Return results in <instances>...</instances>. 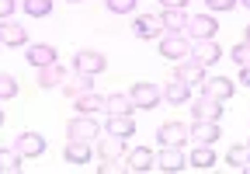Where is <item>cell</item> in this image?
Instances as JSON below:
<instances>
[{
	"mask_svg": "<svg viewBox=\"0 0 250 174\" xmlns=\"http://www.w3.org/2000/svg\"><path fill=\"white\" fill-rule=\"evenodd\" d=\"M160 56H167L170 63L188 60V56H191V39L184 32H164L160 35Z\"/></svg>",
	"mask_w": 250,
	"mask_h": 174,
	"instance_id": "6da1fadb",
	"label": "cell"
},
{
	"mask_svg": "<svg viewBox=\"0 0 250 174\" xmlns=\"http://www.w3.org/2000/svg\"><path fill=\"white\" fill-rule=\"evenodd\" d=\"M215 32H219V21L212 18V11H205V14H191L188 18V28H184V35L188 39H215Z\"/></svg>",
	"mask_w": 250,
	"mask_h": 174,
	"instance_id": "7a4b0ae2",
	"label": "cell"
},
{
	"mask_svg": "<svg viewBox=\"0 0 250 174\" xmlns=\"http://www.w3.org/2000/svg\"><path fill=\"white\" fill-rule=\"evenodd\" d=\"M129 98L136 101V108H146V111H153L156 105L164 101V91H160V87H153L149 80H139V84H132Z\"/></svg>",
	"mask_w": 250,
	"mask_h": 174,
	"instance_id": "3957f363",
	"label": "cell"
},
{
	"mask_svg": "<svg viewBox=\"0 0 250 174\" xmlns=\"http://www.w3.org/2000/svg\"><path fill=\"white\" fill-rule=\"evenodd\" d=\"M104 66H108V60H104V52H98V49H80V52L73 56V70H77V73L98 77Z\"/></svg>",
	"mask_w": 250,
	"mask_h": 174,
	"instance_id": "277c9868",
	"label": "cell"
},
{
	"mask_svg": "<svg viewBox=\"0 0 250 174\" xmlns=\"http://www.w3.org/2000/svg\"><path fill=\"white\" fill-rule=\"evenodd\" d=\"M219 136H223L219 122H208V119H195L191 126H188V139H195L198 147H212Z\"/></svg>",
	"mask_w": 250,
	"mask_h": 174,
	"instance_id": "5b68a950",
	"label": "cell"
},
{
	"mask_svg": "<svg viewBox=\"0 0 250 174\" xmlns=\"http://www.w3.org/2000/svg\"><path fill=\"white\" fill-rule=\"evenodd\" d=\"M198 87H202V94H208V98H215V101H223V105L236 94V84H233L229 77H208V80H202Z\"/></svg>",
	"mask_w": 250,
	"mask_h": 174,
	"instance_id": "8992f818",
	"label": "cell"
},
{
	"mask_svg": "<svg viewBox=\"0 0 250 174\" xmlns=\"http://www.w3.org/2000/svg\"><path fill=\"white\" fill-rule=\"evenodd\" d=\"M184 167H188V153L181 147H160V153H156V171L174 174V171H184Z\"/></svg>",
	"mask_w": 250,
	"mask_h": 174,
	"instance_id": "52a82bcc",
	"label": "cell"
},
{
	"mask_svg": "<svg viewBox=\"0 0 250 174\" xmlns=\"http://www.w3.org/2000/svg\"><path fill=\"white\" fill-rule=\"evenodd\" d=\"M219 56H223V49H219L215 39H195V42H191V60H195V63L212 66V63H219Z\"/></svg>",
	"mask_w": 250,
	"mask_h": 174,
	"instance_id": "ba28073f",
	"label": "cell"
},
{
	"mask_svg": "<svg viewBox=\"0 0 250 174\" xmlns=\"http://www.w3.org/2000/svg\"><path fill=\"white\" fill-rule=\"evenodd\" d=\"M66 136L70 139H94V136H101V126H98V119L94 115H77V119L66 126Z\"/></svg>",
	"mask_w": 250,
	"mask_h": 174,
	"instance_id": "9c48e42d",
	"label": "cell"
},
{
	"mask_svg": "<svg viewBox=\"0 0 250 174\" xmlns=\"http://www.w3.org/2000/svg\"><path fill=\"white\" fill-rule=\"evenodd\" d=\"M98 157H101L104 164L125 160V139H122V136H111V132H104V136L98 139Z\"/></svg>",
	"mask_w": 250,
	"mask_h": 174,
	"instance_id": "30bf717a",
	"label": "cell"
},
{
	"mask_svg": "<svg viewBox=\"0 0 250 174\" xmlns=\"http://www.w3.org/2000/svg\"><path fill=\"white\" fill-rule=\"evenodd\" d=\"M14 150L28 160V157H42L45 153V136L42 132H21L18 139H14Z\"/></svg>",
	"mask_w": 250,
	"mask_h": 174,
	"instance_id": "8fae6325",
	"label": "cell"
},
{
	"mask_svg": "<svg viewBox=\"0 0 250 174\" xmlns=\"http://www.w3.org/2000/svg\"><path fill=\"white\" fill-rule=\"evenodd\" d=\"M170 77H174V80H184V84H191V87H195V84H202V80H205V66H202V63H195L191 56H188V60H177V63H174V73H170Z\"/></svg>",
	"mask_w": 250,
	"mask_h": 174,
	"instance_id": "7c38bea8",
	"label": "cell"
},
{
	"mask_svg": "<svg viewBox=\"0 0 250 174\" xmlns=\"http://www.w3.org/2000/svg\"><path fill=\"white\" fill-rule=\"evenodd\" d=\"M153 167H156V153L149 147H136V150L125 153V171L143 174V171H153Z\"/></svg>",
	"mask_w": 250,
	"mask_h": 174,
	"instance_id": "4fadbf2b",
	"label": "cell"
},
{
	"mask_svg": "<svg viewBox=\"0 0 250 174\" xmlns=\"http://www.w3.org/2000/svg\"><path fill=\"white\" fill-rule=\"evenodd\" d=\"M132 32H136L139 39H160L167 28H164V18H160V14H139L136 24H132Z\"/></svg>",
	"mask_w": 250,
	"mask_h": 174,
	"instance_id": "5bb4252c",
	"label": "cell"
},
{
	"mask_svg": "<svg viewBox=\"0 0 250 174\" xmlns=\"http://www.w3.org/2000/svg\"><path fill=\"white\" fill-rule=\"evenodd\" d=\"M184 139H188V126H181V122H164L156 129V143L160 147H184Z\"/></svg>",
	"mask_w": 250,
	"mask_h": 174,
	"instance_id": "9a60e30c",
	"label": "cell"
},
{
	"mask_svg": "<svg viewBox=\"0 0 250 174\" xmlns=\"http://www.w3.org/2000/svg\"><path fill=\"white\" fill-rule=\"evenodd\" d=\"M191 115H195V119H208V122H219V119H223V101H215V98L202 94V98L195 101Z\"/></svg>",
	"mask_w": 250,
	"mask_h": 174,
	"instance_id": "2e32d148",
	"label": "cell"
},
{
	"mask_svg": "<svg viewBox=\"0 0 250 174\" xmlns=\"http://www.w3.org/2000/svg\"><path fill=\"white\" fill-rule=\"evenodd\" d=\"M28 42V32H24V24L4 18V24H0V45H24Z\"/></svg>",
	"mask_w": 250,
	"mask_h": 174,
	"instance_id": "e0dca14e",
	"label": "cell"
},
{
	"mask_svg": "<svg viewBox=\"0 0 250 174\" xmlns=\"http://www.w3.org/2000/svg\"><path fill=\"white\" fill-rule=\"evenodd\" d=\"M24 60H28L31 66H49V63H56V49H52L49 42H35V45H28Z\"/></svg>",
	"mask_w": 250,
	"mask_h": 174,
	"instance_id": "ac0fdd59",
	"label": "cell"
},
{
	"mask_svg": "<svg viewBox=\"0 0 250 174\" xmlns=\"http://www.w3.org/2000/svg\"><path fill=\"white\" fill-rule=\"evenodd\" d=\"M59 91H62V94H66V98H77V94H87V91H94V77H90V73H77L73 80L66 77V80H62V84H59Z\"/></svg>",
	"mask_w": 250,
	"mask_h": 174,
	"instance_id": "d6986e66",
	"label": "cell"
},
{
	"mask_svg": "<svg viewBox=\"0 0 250 174\" xmlns=\"http://www.w3.org/2000/svg\"><path fill=\"white\" fill-rule=\"evenodd\" d=\"M104 132H111V136H122V139L136 136V122H132V115H108V122H104Z\"/></svg>",
	"mask_w": 250,
	"mask_h": 174,
	"instance_id": "ffe728a7",
	"label": "cell"
},
{
	"mask_svg": "<svg viewBox=\"0 0 250 174\" xmlns=\"http://www.w3.org/2000/svg\"><path fill=\"white\" fill-rule=\"evenodd\" d=\"M215 164H219V157L212 153V147H198V143H195L191 157H188V167H195V171H212Z\"/></svg>",
	"mask_w": 250,
	"mask_h": 174,
	"instance_id": "44dd1931",
	"label": "cell"
},
{
	"mask_svg": "<svg viewBox=\"0 0 250 174\" xmlns=\"http://www.w3.org/2000/svg\"><path fill=\"white\" fill-rule=\"evenodd\" d=\"M62 157H66V164H90V143L87 139H70Z\"/></svg>",
	"mask_w": 250,
	"mask_h": 174,
	"instance_id": "7402d4cb",
	"label": "cell"
},
{
	"mask_svg": "<svg viewBox=\"0 0 250 174\" xmlns=\"http://www.w3.org/2000/svg\"><path fill=\"white\" fill-rule=\"evenodd\" d=\"M73 105H77V111H80V115H98V111H104V94L87 91V94H77V98H73Z\"/></svg>",
	"mask_w": 250,
	"mask_h": 174,
	"instance_id": "603a6c76",
	"label": "cell"
},
{
	"mask_svg": "<svg viewBox=\"0 0 250 174\" xmlns=\"http://www.w3.org/2000/svg\"><path fill=\"white\" fill-rule=\"evenodd\" d=\"M104 111L108 115H132L136 111V101L129 94H104Z\"/></svg>",
	"mask_w": 250,
	"mask_h": 174,
	"instance_id": "cb8c5ba5",
	"label": "cell"
},
{
	"mask_svg": "<svg viewBox=\"0 0 250 174\" xmlns=\"http://www.w3.org/2000/svg\"><path fill=\"white\" fill-rule=\"evenodd\" d=\"M62 80H66V70H62L59 63L39 66V77H35V84H39V87H59Z\"/></svg>",
	"mask_w": 250,
	"mask_h": 174,
	"instance_id": "d4e9b609",
	"label": "cell"
},
{
	"mask_svg": "<svg viewBox=\"0 0 250 174\" xmlns=\"http://www.w3.org/2000/svg\"><path fill=\"white\" fill-rule=\"evenodd\" d=\"M164 28H167V32H184V28H188V18H191V14H188L184 7H164Z\"/></svg>",
	"mask_w": 250,
	"mask_h": 174,
	"instance_id": "484cf974",
	"label": "cell"
},
{
	"mask_svg": "<svg viewBox=\"0 0 250 174\" xmlns=\"http://www.w3.org/2000/svg\"><path fill=\"white\" fill-rule=\"evenodd\" d=\"M188 98H191V84H184V80H174V77H170V84L164 87V101H170V105H184Z\"/></svg>",
	"mask_w": 250,
	"mask_h": 174,
	"instance_id": "4316f807",
	"label": "cell"
},
{
	"mask_svg": "<svg viewBox=\"0 0 250 174\" xmlns=\"http://www.w3.org/2000/svg\"><path fill=\"white\" fill-rule=\"evenodd\" d=\"M21 153L11 147V150H0V174H14V171H21Z\"/></svg>",
	"mask_w": 250,
	"mask_h": 174,
	"instance_id": "83f0119b",
	"label": "cell"
},
{
	"mask_svg": "<svg viewBox=\"0 0 250 174\" xmlns=\"http://www.w3.org/2000/svg\"><path fill=\"white\" fill-rule=\"evenodd\" d=\"M226 160H229L233 171H247V164H250V147H233V150L226 153Z\"/></svg>",
	"mask_w": 250,
	"mask_h": 174,
	"instance_id": "f1b7e54d",
	"label": "cell"
},
{
	"mask_svg": "<svg viewBox=\"0 0 250 174\" xmlns=\"http://www.w3.org/2000/svg\"><path fill=\"white\" fill-rule=\"evenodd\" d=\"M24 14H31V18H49V14H52V0H24Z\"/></svg>",
	"mask_w": 250,
	"mask_h": 174,
	"instance_id": "f546056e",
	"label": "cell"
},
{
	"mask_svg": "<svg viewBox=\"0 0 250 174\" xmlns=\"http://www.w3.org/2000/svg\"><path fill=\"white\" fill-rule=\"evenodd\" d=\"M18 98V80L11 73H0V101H11Z\"/></svg>",
	"mask_w": 250,
	"mask_h": 174,
	"instance_id": "4dcf8cb0",
	"label": "cell"
},
{
	"mask_svg": "<svg viewBox=\"0 0 250 174\" xmlns=\"http://www.w3.org/2000/svg\"><path fill=\"white\" fill-rule=\"evenodd\" d=\"M233 63H236V66H250V42H247V39L233 45Z\"/></svg>",
	"mask_w": 250,
	"mask_h": 174,
	"instance_id": "1f68e13d",
	"label": "cell"
},
{
	"mask_svg": "<svg viewBox=\"0 0 250 174\" xmlns=\"http://www.w3.org/2000/svg\"><path fill=\"white\" fill-rule=\"evenodd\" d=\"M111 14H132L136 11V0H104Z\"/></svg>",
	"mask_w": 250,
	"mask_h": 174,
	"instance_id": "d6a6232c",
	"label": "cell"
},
{
	"mask_svg": "<svg viewBox=\"0 0 250 174\" xmlns=\"http://www.w3.org/2000/svg\"><path fill=\"white\" fill-rule=\"evenodd\" d=\"M240 4V0H205V7L212 11V14H219V11H233Z\"/></svg>",
	"mask_w": 250,
	"mask_h": 174,
	"instance_id": "836d02e7",
	"label": "cell"
},
{
	"mask_svg": "<svg viewBox=\"0 0 250 174\" xmlns=\"http://www.w3.org/2000/svg\"><path fill=\"white\" fill-rule=\"evenodd\" d=\"M14 14V0H0V21Z\"/></svg>",
	"mask_w": 250,
	"mask_h": 174,
	"instance_id": "e575fe53",
	"label": "cell"
},
{
	"mask_svg": "<svg viewBox=\"0 0 250 174\" xmlns=\"http://www.w3.org/2000/svg\"><path fill=\"white\" fill-rule=\"evenodd\" d=\"M240 84L250 87V66H240Z\"/></svg>",
	"mask_w": 250,
	"mask_h": 174,
	"instance_id": "d590c367",
	"label": "cell"
},
{
	"mask_svg": "<svg viewBox=\"0 0 250 174\" xmlns=\"http://www.w3.org/2000/svg\"><path fill=\"white\" fill-rule=\"evenodd\" d=\"M164 7H188V0H160Z\"/></svg>",
	"mask_w": 250,
	"mask_h": 174,
	"instance_id": "8d00e7d4",
	"label": "cell"
},
{
	"mask_svg": "<svg viewBox=\"0 0 250 174\" xmlns=\"http://www.w3.org/2000/svg\"><path fill=\"white\" fill-rule=\"evenodd\" d=\"M240 4H243V7H247V11H250V0H240Z\"/></svg>",
	"mask_w": 250,
	"mask_h": 174,
	"instance_id": "74e56055",
	"label": "cell"
},
{
	"mask_svg": "<svg viewBox=\"0 0 250 174\" xmlns=\"http://www.w3.org/2000/svg\"><path fill=\"white\" fill-rule=\"evenodd\" d=\"M247 42H250V24H247Z\"/></svg>",
	"mask_w": 250,
	"mask_h": 174,
	"instance_id": "f35d334b",
	"label": "cell"
},
{
	"mask_svg": "<svg viewBox=\"0 0 250 174\" xmlns=\"http://www.w3.org/2000/svg\"><path fill=\"white\" fill-rule=\"evenodd\" d=\"M0 126H4V111H0Z\"/></svg>",
	"mask_w": 250,
	"mask_h": 174,
	"instance_id": "ab89813d",
	"label": "cell"
},
{
	"mask_svg": "<svg viewBox=\"0 0 250 174\" xmlns=\"http://www.w3.org/2000/svg\"><path fill=\"white\" fill-rule=\"evenodd\" d=\"M66 4H80V0H66Z\"/></svg>",
	"mask_w": 250,
	"mask_h": 174,
	"instance_id": "60d3db41",
	"label": "cell"
},
{
	"mask_svg": "<svg viewBox=\"0 0 250 174\" xmlns=\"http://www.w3.org/2000/svg\"><path fill=\"white\" fill-rule=\"evenodd\" d=\"M247 147H250V143H247Z\"/></svg>",
	"mask_w": 250,
	"mask_h": 174,
	"instance_id": "b9f144b4",
	"label": "cell"
}]
</instances>
